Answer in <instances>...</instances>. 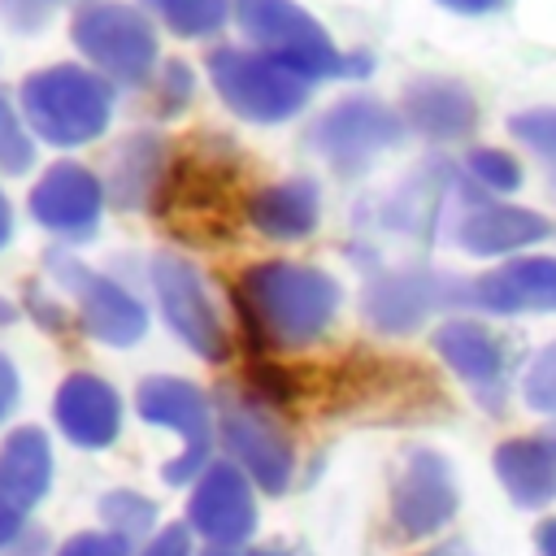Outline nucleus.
Here are the masks:
<instances>
[{"mask_svg": "<svg viewBox=\"0 0 556 556\" xmlns=\"http://www.w3.org/2000/svg\"><path fill=\"white\" fill-rule=\"evenodd\" d=\"M443 9H452V13H465V17H482V13H495V9H504L508 0H439Z\"/></svg>", "mask_w": 556, "mask_h": 556, "instance_id": "36", "label": "nucleus"}, {"mask_svg": "<svg viewBox=\"0 0 556 556\" xmlns=\"http://www.w3.org/2000/svg\"><path fill=\"white\" fill-rule=\"evenodd\" d=\"M187 526L204 534L208 543H243L256 530V500L248 486V473L230 460L208 465L195 478V491L187 500Z\"/></svg>", "mask_w": 556, "mask_h": 556, "instance_id": "13", "label": "nucleus"}, {"mask_svg": "<svg viewBox=\"0 0 556 556\" xmlns=\"http://www.w3.org/2000/svg\"><path fill=\"white\" fill-rule=\"evenodd\" d=\"M104 208V182L74 161L52 165L30 191V217L61 239H91Z\"/></svg>", "mask_w": 556, "mask_h": 556, "instance_id": "15", "label": "nucleus"}, {"mask_svg": "<svg viewBox=\"0 0 556 556\" xmlns=\"http://www.w3.org/2000/svg\"><path fill=\"white\" fill-rule=\"evenodd\" d=\"M17 400V369L9 365V356H0V417L13 408Z\"/></svg>", "mask_w": 556, "mask_h": 556, "instance_id": "37", "label": "nucleus"}, {"mask_svg": "<svg viewBox=\"0 0 556 556\" xmlns=\"http://www.w3.org/2000/svg\"><path fill=\"white\" fill-rule=\"evenodd\" d=\"M26 530V521H22V513L9 504V500H0V552H9L13 547V539Z\"/></svg>", "mask_w": 556, "mask_h": 556, "instance_id": "35", "label": "nucleus"}, {"mask_svg": "<svg viewBox=\"0 0 556 556\" xmlns=\"http://www.w3.org/2000/svg\"><path fill=\"white\" fill-rule=\"evenodd\" d=\"M243 213H248V222H252L265 239L291 243V239L313 235V226H317V217H321V191H317L313 178L269 182V187H261V191L248 195Z\"/></svg>", "mask_w": 556, "mask_h": 556, "instance_id": "21", "label": "nucleus"}, {"mask_svg": "<svg viewBox=\"0 0 556 556\" xmlns=\"http://www.w3.org/2000/svg\"><path fill=\"white\" fill-rule=\"evenodd\" d=\"M100 521H104L109 534L135 543V539L152 534V526H156V504H152L148 495H139V491H109V495L100 500Z\"/></svg>", "mask_w": 556, "mask_h": 556, "instance_id": "26", "label": "nucleus"}, {"mask_svg": "<svg viewBox=\"0 0 556 556\" xmlns=\"http://www.w3.org/2000/svg\"><path fill=\"white\" fill-rule=\"evenodd\" d=\"M139 404V417L152 421V426H165L174 434L187 439V452L178 460H169L161 469L165 482L182 486V482H195L204 469H208V439H213V408H208V395L187 382V378H148L135 395Z\"/></svg>", "mask_w": 556, "mask_h": 556, "instance_id": "10", "label": "nucleus"}, {"mask_svg": "<svg viewBox=\"0 0 556 556\" xmlns=\"http://www.w3.org/2000/svg\"><path fill=\"white\" fill-rule=\"evenodd\" d=\"M434 352L443 365L473 387L482 404H500L508 391V343L478 317H452L434 330Z\"/></svg>", "mask_w": 556, "mask_h": 556, "instance_id": "14", "label": "nucleus"}, {"mask_svg": "<svg viewBox=\"0 0 556 556\" xmlns=\"http://www.w3.org/2000/svg\"><path fill=\"white\" fill-rule=\"evenodd\" d=\"M552 439H556V434H552Z\"/></svg>", "mask_w": 556, "mask_h": 556, "instance_id": "43", "label": "nucleus"}, {"mask_svg": "<svg viewBox=\"0 0 556 556\" xmlns=\"http://www.w3.org/2000/svg\"><path fill=\"white\" fill-rule=\"evenodd\" d=\"M52 417L61 434L78 447H109L122 430V400L117 391L96 374H70L56 387Z\"/></svg>", "mask_w": 556, "mask_h": 556, "instance_id": "18", "label": "nucleus"}, {"mask_svg": "<svg viewBox=\"0 0 556 556\" xmlns=\"http://www.w3.org/2000/svg\"><path fill=\"white\" fill-rule=\"evenodd\" d=\"M187 100H191V70L182 61H169L161 70V109L165 113H178Z\"/></svg>", "mask_w": 556, "mask_h": 556, "instance_id": "33", "label": "nucleus"}, {"mask_svg": "<svg viewBox=\"0 0 556 556\" xmlns=\"http://www.w3.org/2000/svg\"><path fill=\"white\" fill-rule=\"evenodd\" d=\"M404 113H395L391 104L374 96H348L313 122L308 148H317L339 174H361L378 152L404 139Z\"/></svg>", "mask_w": 556, "mask_h": 556, "instance_id": "6", "label": "nucleus"}, {"mask_svg": "<svg viewBox=\"0 0 556 556\" xmlns=\"http://www.w3.org/2000/svg\"><path fill=\"white\" fill-rule=\"evenodd\" d=\"M452 235L469 256H508V252H521L530 243H543L552 235V222L534 208H521V204L469 195Z\"/></svg>", "mask_w": 556, "mask_h": 556, "instance_id": "16", "label": "nucleus"}, {"mask_svg": "<svg viewBox=\"0 0 556 556\" xmlns=\"http://www.w3.org/2000/svg\"><path fill=\"white\" fill-rule=\"evenodd\" d=\"M152 17H161L174 35L182 39H200V35H213L222 30V22L230 17L235 0H139Z\"/></svg>", "mask_w": 556, "mask_h": 556, "instance_id": "25", "label": "nucleus"}, {"mask_svg": "<svg viewBox=\"0 0 556 556\" xmlns=\"http://www.w3.org/2000/svg\"><path fill=\"white\" fill-rule=\"evenodd\" d=\"M52 482V447L39 426H17L0 443V500H9L17 513L35 508L48 495Z\"/></svg>", "mask_w": 556, "mask_h": 556, "instance_id": "22", "label": "nucleus"}, {"mask_svg": "<svg viewBox=\"0 0 556 556\" xmlns=\"http://www.w3.org/2000/svg\"><path fill=\"white\" fill-rule=\"evenodd\" d=\"M252 556H291V552H278V547H261V552H252Z\"/></svg>", "mask_w": 556, "mask_h": 556, "instance_id": "42", "label": "nucleus"}, {"mask_svg": "<svg viewBox=\"0 0 556 556\" xmlns=\"http://www.w3.org/2000/svg\"><path fill=\"white\" fill-rule=\"evenodd\" d=\"M70 35H74V48L113 83L143 87L156 70V52H161L156 30H152L148 13L135 4H122V0L87 4V9H78Z\"/></svg>", "mask_w": 556, "mask_h": 556, "instance_id": "5", "label": "nucleus"}, {"mask_svg": "<svg viewBox=\"0 0 556 556\" xmlns=\"http://www.w3.org/2000/svg\"><path fill=\"white\" fill-rule=\"evenodd\" d=\"M35 161V143L26 130V117L0 96V174H26Z\"/></svg>", "mask_w": 556, "mask_h": 556, "instance_id": "30", "label": "nucleus"}, {"mask_svg": "<svg viewBox=\"0 0 556 556\" xmlns=\"http://www.w3.org/2000/svg\"><path fill=\"white\" fill-rule=\"evenodd\" d=\"M239 313L278 348L317 343L339 313V282L295 261H261L239 274Z\"/></svg>", "mask_w": 556, "mask_h": 556, "instance_id": "1", "label": "nucleus"}, {"mask_svg": "<svg viewBox=\"0 0 556 556\" xmlns=\"http://www.w3.org/2000/svg\"><path fill=\"white\" fill-rule=\"evenodd\" d=\"M9 235H13V213H9V200L0 195V248L9 243Z\"/></svg>", "mask_w": 556, "mask_h": 556, "instance_id": "39", "label": "nucleus"}, {"mask_svg": "<svg viewBox=\"0 0 556 556\" xmlns=\"http://www.w3.org/2000/svg\"><path fill=\"white\" fill-rule=\"evenodd\" d=\"M217 430H222L226 452L243 465V473L261 491H282L291 482L295 452H291V439L282 434V426L269 413H261L256 404H248L235 391H226L217 400Z\"/></svg>", "mask_w": 556, "mask_h": 556, "instance_id": "11", "label": "nucleus"}, {"mask_svg": "<svg viewBox=\"0 0 556 556\" xmlns=\"http://www.w3.org/2000/svg\"><path fill=\"white\" fill-rule=\"evenodd\" d=\"M495 478L521 508H543L556 500V439L521 434L495 447Z\"/></svg>", "mask_w": 556, "mask_h": 556, "instance_id": "20", "label": "nucleus"}, {"mask_svg": "<svg viewBox=\"0 0 556 556\" xmlns=\"http://www.w3.org/2000/svg\"><path fill=\"white\" fill-rule=\"evenodd\" d=\"M208 78L230 113H239L243 122H261V126L295 117L313 91L304 74L287 70L269 52H243V48H217L208 56Z\"/></svg>", "mask_w": 556, "mask_h": 556, "instance_id": "4", "label": "nucleus"}, {"mask_svg": "<svg viewBox=\"0 0 556 556\" xmlns=\"http://www.w3.org/2000/svg\"><path fill=\"white\" fill-rule=\"evenodd\" d=\"M465 308L517 317V313H556V256H513L500 269L469 282Z\"/></svg>", "mask_w": 556, "mask_h": 556, "instance_id": "17", "label": "nucleus"}, {"mask_svg": "<svg viewBox=\"0 0 556 556\" xmlns=\"http://www.w3.org/2000/svg\"><path fill=\"white\" fill-rule=\"evenodd\" d=\"M139 556H191V539H187L182 526H169V530H161Z\"/></svg>", "mask_w": 556, "mask_h": 556, "instance_id": "34", "label": "nucleus"}, {"mask_svg": "<svg viewBox=\"0 0 556 556\" xmlns=\"http://www.w3.org/2000/svg\"><path fill=\"white\" fill-rule=\"evenodd\" d=\"M469 300V282H460L456 274H434V269H391V274H374L361 308L365 321L382 334H408L417 330L430 313H447V308H465Z\"/></svg>", "mask_w": 556, "mask_h": 556, "instance_id": "8", "label": "nucleus"}, {"mask_svg": "<svg viewBox=\"0 0 556 556\" xmlns=\"http://www.w3.org/2000/svg\"><path fill=\"white\" fill-rule=\"evenodd\" d=\"M235 22L261 52L304 74L308 83L369 74V56L339 52L334 39L321 30V22L304 13L295 0H235Z\"/></svg>", "mask_w": 556, "mask_h": 556, "instance_id": "3", "label": "nucleus"}, {"mask_svg": "<svg viewBox=\"0 0 556 556\" xmlns=\"http://www.w3.org/2000/svg\"><path fill=\"white\" fill-rule=\"evenodd\" d=\"M22 117L52 148H83L113 117V87L87 65H48L22 83Z\"/></svg>", "mask_w": 556, "mask_h": 556, "instance_id": "2", "label": "nucleus"}, {"mask_svg": "<svg viewBox=\"0 0 556 556\" xmlns=\"http://www.w3.org/2000/svg\"><path fill=\"white\" fill-rule=\"evenodd\" d=\"M452 182H456L452 165H443V161L421 165V169L387 200L382 222H387L391 230H404V235H421V239H426V235L434 230V222H439V208H443V195L452 191Z\"/></svg>", "mask_w": 556, "mask_h": 556, "instance_id": "24", "label": "nucleus"}, {"mask_svg": "<svg viewBox=\"0 0 556 556\" xmlns=\"http://www.w3.org/2000/svg\"><path fill=\"white\" fill-rule=\"evenodd\" d=\"M161 169H165V143L156 135H130L113 152L104 195H113L117 208H143L152 200V191L161 187Z\"/></svg>", "mask_w": 556, "mask_h": 556, "instance_id": "23", "label": "nucleus"}, {"mask_svg": "<svg viewBox=\"0 0 556 556\" xmlns=\"http://www.w3.org/2000/svg\"><path fill=\"white\" fill-rule=\"evenodd\" d=\"M521 400H526L534 413L556 417V339L530 356V365H526V374H521Z\"/></svg>", "mask_w": 556, "mask_h": 556, "instance_id": "29", "label": "nucleus"}, {"mask_svg": "<svg viewBox=\"0 0 556 556\" xmlns=\"http://www.w3.org/2000/svg\"><path fill=\"white\" fill-rule=\"evenodd\" d=\"M13 317H17V313H13V308H9L4 300H0V321H13Z\"/></svg>", "mask_w": 556, "mask_h": 556, "instance_id": "41", "label": "nucleus"}, {"mask_svg": "<svg viewBox=\"0 0 556 556\" xmlns=\"http://www.w3.org/2000/svg\"><path fill=\"white\" fill-rule=\"evenodd\" d=\"M56 556H126V539L109 530H87V534H74Z\"/></svg>", "mask_w": 556, "mask_h": 556, "instance_id": "32", "label": "nucleus"}, {"mask_svg": "<svg viewBox=\"0 0 556 556\" xmlns=\"http://www.w3.org/2000/svg\"><path fill=\"white\" fill-rule=\"evenodd\" d=\"M404 122L430 143H456L478 126V100L452 78H417L404 91Z\"/></svg>", "mask_w": 556, "mask_h": 556, "instance_id": "19", "label": "nucleus"}, {"mask_svg": "<svg viewBox=\"0 0 556 556\" xmlns=\"http://www.w3.org/2000/svg\"><path fill=\"white\" fill-rule=\"evenodd\" d=\"M508 130L517 143H526L547 165L552 187H556V109H521V113H513Z\"/></svg>", "mask_w": 556, "mask_h": 556, "instance_id": "28", "label": "nucleus"}, {"mask_svg": "<svg viewBox=\"0 0 556 556\" xmlns=\"http://www.w3.org/2000/svg\"><path fill=\"white\" fill-rule=\"evenodd\" d=\"M539 552H543V556H556V517H547V521L539 526Z\"/></svg>", "mask_w": 556, "mask_h": 556, "instance_id": "38", "label": "nucleus"}, {"mask_svg": "<svg viewBox=\"0 0 556 556\" xmlns=\"http://www.w3.org/2000/svg\"><path fill=\"white\" fill-rule=\"evenodd\" d=\"M152 287L161 300V313L169 321V330L204 361H226L230 356V334L222 313L213 308L208 291H204V274L174 252H161L152 261Z\"/></svg>", "mask_w": 556, "mask_h": 556, "instance_id": "9", "label": "nucleus"}, {"mask_svg": "<svg viewBox=\"0 0 556 556\" xmlns=\"http://www.w3.org/2000/svg\"><path fill=\"white\" fill-rule=\"evenodd\" d=\"M43 265H48V274L56 278V287H61L65 295H74L78 321H83V330H87L91 339H100V343H109V348H130V343L143 339L148 313H143V304H139L126 287H117L113 278L87 269V265H83L78 256H70L65 248H52V252L43 256Z\"/></svg>", "mask_w": 556, "mask_h": 556, "instance_id": "7", "label": "nucleus"}, {"mask_svg": "<svg viewBox=\"0 0 556 556\" xmlns=\"http://www.w3.org/2000/svg\"><path fill=\"white\" fill-rule=\"evenodd\" d=\"M204 556H239V552L226 547V543H213V547H204Z\"/></svg>", "mask_w": 556, "mask_h": 556, "instance_id": "40", "label": "nucleus"}, {"mask_svg": "<svg viewBox=\"0 0 556 556\" xmlns=\"http://www.w3.org/2000/svg\"><path fill=\"white\" fill-rule=\"evenodd\" d=\"M56 4L61 0H0V22L9 30H17V35H35V30H43L52 22Z\"/></svg>", "mask_w": 556, "mask_h": 556, "instance_id": "31", "label": "nucleus"}, {"mask_svg": "<svg viewBox=\"0 0 556 556\" xmlns=\"http://www.w3.org/2000/svg\"><path fill=\"white\" fill-rule=\"evenodd\" d=\"M465 174L473 187H482L491 195H508L521 187V161L504 148H473L465 156Z\"/></svg>", "mask_w": 556, "mask_h": 556, "instance_id": "27", "label": "nucleus"}, {"mask_svg": "<svg viewBox=\"0 0 556 556\" xmlns=\"http://www.w3.org/2000/svg\"><path fill=\"white\" fill-rule=\"evenodd\" d=\"M456 478L439 452H408L391 486V521L404 539H430L456 517Z\"/></svg>", "mask_w": 556, "mask_h": 556, "instance_id": "12", "label": "nucleus"}]
</instances>
